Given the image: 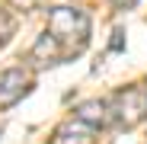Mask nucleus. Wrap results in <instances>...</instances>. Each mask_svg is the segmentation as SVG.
Wrapping results in <instances>:
<instances>
[{"label":"nucleus","instance_id":"f257e3e1","mask_svg":"<svg viewBox=\"0 0 147 144\" xmlns=\"http://www.w3.org/2000/svg\"><path fill=\"white\" fill-rule=\"evenodd\" d=\"M48 32L58 39L64 55H80L90 42V16L77 7H55L48 10Z\"/></svg>","mask_w":147,"mask_h":144},{"label":"nucleus","instance_id":"f03ea898","mask_svg":"<svg viewBox=\"0 0 147 144\" xmlns=\"http://www.w3.org/2000/svg\"><path fill=\"white\" fill-rule=\"evenodd\" d=\"M112 118L121 128H134L138 122L147 118V87H125L109 99Z\"/></svg>","mask_w":147,"mask_h":144},{"label":"nucleus","instance_id":"7ed1b4c3","mask_svg":"<svg viewBox=\"0 0 147 144\" xmlns=\"http://www.w3.org/2000/svg\"><path fill=\"white\" fill-rule=\"evenodd\" d=\"M29 74L22 67H10V70H0V109H10L16 106L22 96L29 93Z\"/></svg>","mask_w":147,"mask_h":144},{"label":"nucleus","instance_id":"20e7f679","mask_svg":"<svg viewBox=\"0 0 147 144\" xmlns=\"http://www.w3.org/2000/svg\"><path fill=\"white\" fill-rule=\"evenodd\" d=\"M74 118H80L83 125H90L96 131V128H106L112 122V109H109L106 99H86V103H80L74 109Z\"/></svg>","mask_w":147,"mask_h":144},{"label":"nucleus","instance_id":"39448f33","mask_svg":"<svg viewBox=\"0 0 147 144\" xmlns=\"http://www.w3.org/2000/svg\"><path fill=\"white\" fill-rule=\"evenodd\" d=\"M93 141V128L83 125L80 118H70V122L58 125V131L51 135V144H90Z\"/></svg>","mask_w":147,"mask_h":144},{"label":"nucleus","instance_id":"423d86ee","mask_svg":"<svg viewBox=\"0 0 147 144\" xmlns=\"http://www.w3.org/2000/svg\"><path fill=\"white\" fill-rule=\"evenodd\" d=\"M32 58H35L38 64H58V61L64 58V48L58 45V39H55L51 32L45 29V32L38 35V42L32 45Z\"/></svg>","mask_w":147,"mask_h":144},{"label":"nucleus","instance_id":"0eeeda50","mask_svg":"<svg viewBox=\"0 0 147 144\" xmlns=\"http://www.w3.org/2000/svg\"><path fill=\"white\" fill-rule=\"evenodd\" d=\"M16 32V19L7 13V10H0V45L3 42H10V35Z\"/></svg>","mask_w":147,"mask_h":144},{"label":"nucleus","instance_id":"6e6552de","mask_svg":"<svg viewBox=\"0 0 147 144\" xmlns=\"http://www.w3.org/2000/svg\"><path fill=\"white\" fill-rule=\"evenodd\" d=\"M10 3H13L16 10H22V13H26V10H35V7L42 3V0H10Z\"/></svg>","mask_w":147,"mask_h":144},{"label":"nucleus","instance_id":"1a4fd4ad","mask_svg":"<svg viewBox=\"0 0 147 144\" xmlns=\"http://www.w3.org/2000/svg\"><path fill=\"white\" fill-rule=\"evenodd\" d=\"M112 3H115V7H118V10H131V7H134V3H138V0H112Z\"/></svg>","mask_w":147,"mask_h":144}]
</instances>
